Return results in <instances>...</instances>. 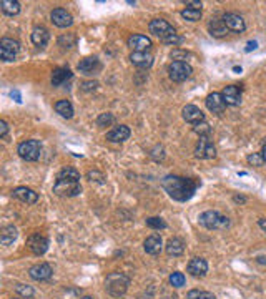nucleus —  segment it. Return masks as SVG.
Wrapping results in <instances>:
<instances>
[{"label":"nucleus","mask_w":266,"mask_h":299,"mask_svg":"<svg viewBox=\"0 0 266 299\" xmlns=\"http://www.w3.org/2000/svg\"><path fill=\"white\" fill-rule=\"evenodd\" d=\"M58 45L63 48H73L75 45H77V37L73 35V33H67V35H62L60 39H58Z\"/></svg>","instance_id":"473e14b6"},{"label":"nucleus","mask_w":266,"mask_h":299,"mask_svg":"<svg viewBox=\"0 0 266 299\" xmlns=\"http://www.w3.org/2000/svg\"><path fill=\"white\" fill-rule=\"evenodd\" d=\"M87 178L92 181V183H98V184H103L105 183V176H103V173H100V171H97V170H94V171H88L87 173Z\"/></svg>","instance_id":"58836bf2"},{"label":"nucleus","mask_w":266,"mask_h":299,"mask_svg":"<svg viewBox=\"0 0 266 299\" xmlns=\"http://www.w3.org/2000/svg\"><path fill=\"white\" fill-rule=\"evenodd\" d=\"M100 69H102V63L97 57H85L78 63V71L83 75H95Z\"/></svg>","instance_id":"aec40b11"},{"label":"nucleus","mask_w":266,"mask_h":299,"mask_svg":"<svg viewBox=\"0 0 266 299\" xmlns=\"http://www.w3.org/2000/svg\"><path fill=\"white\" fill-rule=\"evenodd\" d=\"M97 87H98V83H97V82H83L82 83V90H85V92L95 90Z\"/></svg>","instance_id":"79ce46f5"},{"label":"nucleus","mask_w":266,"mask_h":299,"mask_svg":"<svg viewBox=\"0 0 266 299\" xmlns=\"http://www.w3.org/2000/svg\"><path fill=\"white\" fill-rule=\"evenodd\" d=\"M258 226L266 233V218H260V220H258Z\"/></svg>","instance_id":"c03bdc74"},{"label":"nucleus","mask_w":266,"mask_h":299,"mask_svg":"<svg viewBox=\"0 0 266 299\" xmlns=\"http://www.w3.org/2000/svg\"><path fill=\"white\" fill-rule=\"evenodd\" d=\"M10 95H12V96H15V102H17V103H20V102H22V100H20V95H19V92H17V90H15V92H12Z\"/></svg>","instance_id":"de8ad7c7"},{"label":"nucleus","mask_w":266,"mask_h":299,"mask_svg":"<svg viewBox=\"0 0 266 299\" xmlns=\"http://www.w3.org/2000/svg\"><path fill=\"white\" fill-rule=\"evenodd\" d=\"M80 299H94L92 296H83V298H80Z\"/></svg>","instance_id":"8fccbe9b"},{"label":"nucleus","mask_w":266,"mask_h":299,"mask_svg":"<svg viewBox=\"0 0 266 299\" xmlns=\"http://www.w3.org/2000/svg\"><path fill=\"white\" fill-rule=\"evenodd\" d=\"M130 128L126 125H118L115 128H112L110 132L107 133V140L112 141V143H123L130 138Z\"/></svg>","instance_id":"4be33fe9"},{"label":"nucleus","mask_w":266,"mask_h":299,"mask_svg":"<svg viewBox=\"0 0 266 299\" xmlns=\"http://www.w3.org/2000/svg\"><path fill=\"white\" fill-rule=\"evenodd\" d=\"M17 238H19V231H17L14 225L3 226L2 231H0V243H2V246H10V244H14Z\"/></svg>","instance_id":"bb28decb"},{"label":"nucleus","mask_w":266,"mask_h":299,"mask_svg":"<svg viewBox=\"0 0 266 299\" xmlns=\"http://www.w3.org/2000/svg\"><path fill=\"white\" fill-rule=\"evenodd\" d=\"M126 45H128L133 52H148L153 44H151V40L146 35H142V33H133V35L128 37Z\"/></svg>","instance_id":"4468645a"},{"label":"nucleus","mask_w":266,"mask_h":299,"mask_svg":"<svg viewBox=\"0 0 266 299\" xmlns=\"http://www.w3.org/2000/svg\"><path fill=\"white\" fill-rule=\"evenodd\" d=\"M28 276H30L33 281H48L50 277L53 276V269L48 263L33 264V266L28 269Z\"/></svg>","instance_id":"2eb2a0df"},{"label":"nucleus","mask_w":266,"mask_h":299,"mask_svg":"<svg viewBox=\"0 0 266 299\" xmlns=\"http://www.w3.org/2000/svg\"><path fill=\"white\" fill-rule=\"evenodd\" d=\"M145 223H146V226L151 228V230H165V228H167V223H165L163 218H160V216L146 218Z\"/></svg>","instance_id":"f704fd0d"},{"label":"nucleus","mask_w":266,"mask_h":299,"mask_svg":"<svg viewBox=\"0 0 266 299\" xmlns=\"http://www.w3.org/2000/svg\"><path fill=\"white\" fill-rule=\"evenodd\" d=\"M233 201H235V203H246V198L236 195V196H233Z\"/></svg>","instance_id":"a18cd8bd"},{"label":"nucleus","mask_w":266,"mask_h":299,"mask_svg":"<svg viewBox=\"0 0 266 299\" xmlns=\"http://www.w3.org/2000/svg\"><path fill=\"white\" fill-rule=\"evenodd\" d=\"M170 284L173 286V288H183V286L187 284V277H185L183 273L175 271L170 275Z\"/></svg>","instance_id":"72a5a7b5"},{"label":"nucleus","mask_w":266,"mask_h":299,"mask_svg":"<svg viewBox=\"0 0 266 299\" xmlns=\"http://www.w3.org/2000/svg\"><path fill=\"white\" fill-rule=\"evenodd\" d=\"M198 223L206 230H226L230 226V220L223 216L219 211H215V209H208V211L201 213L200 218H198Z\"/></svg>","instance_id":"20e7f679"},{"label":"nucleus","mask_w":266,"mask_h":299,"mask_svg":"<svg viewBox=\"0 0 266 299\" xmlns=\"http://www.w3.org/2000/svg\"><path fill=\"white\" fill-rule=\"evenodd\" d=\"M50 19H52V23L58 28H67L73 25V17H72L70 12H67L62 7L53 8L52 14H50Z\"/></svg>","instance_id":"ddd939ff"},{"label":"nucleus","mask_w":266,"mask_h":299,"mask_svg":"<svg viewBox=\"0 0 266 299\" xmlns=\"http://www.w3.org/2000/svg\"><path fill=\"white\" fill-rule=\"evenodd\" d=\"M221 96L225 100L226 107H238L242 103V88L236 85H228L223 88Z\"/></svg>","instance_id":"dca6fc26"},{"label":"nucleus","mask_w":266,"mask_h":299,"mask_svg":"<svg viewBox=\"0 0 266 299\" xmlns=\"http://www.w3.org/2000/svg\"><path fill=\"white\" fill-rule=\"evenodd\" d=\"M0 8L8 17H14L20 14V2L19 0H2L0 2Z\"/></svg>","instance_id":"c85d7f7f"},{"label":"nucleus","mask_w":266,"mask_h":299,"mask_svg":"<svg viewBox=\"0 0 266 299\" xmlns=\"http://www.w3.org/2000/svg\"><path fill=\"white\" fill-rule=\"evenodd\" d=\"M261 158H263V161L266 163V145L261 148Z\"/></svg>","instance_id":"09e8293b"},{"label":"nucleus","mask_w":266,"mask_h":299,"mask_svg":"<svg viewBox=\"0 0 266 299\" xmlns=\"http://www.w3.org/2000/svg\"><path fill=\"white\" fill-rule=\"evenodd\" d=\"M148 28H150V33H153L155 37H158L160 42H165L167 39H170V37L176 35L175 28H173L171 25L163 19H153L148 23Z\"/></svg>","instance_id":"0eeeda50"},{"label":"nucleus","mask_w":266,"mask_h":299,"mask_svg":"<svg viewBox=\"0 0 266 299\" xmlns=\"http://www.w3.org/2000/svg\"><path fill=\"white\" fill-rule=\"evenodd\" d=\"M162 188L168 193V196L175 201L185 203L195 196L196 189L201 186V181L196 178H183L176 175H167L160 181Z\"/></svg>","instance_id":"f257e3e1"},{"label":"nucleus","mask_w":266,"mask_h":299,"mask_svg":"<svg viewBox=\"0 0 266 299\" xmlns=\"http://www.w3.org/2000/svg\"><path fill=\"white\" fill-rule=\"evenodd\" d=\"M72 77H73V73L70 71V69H67V67H58V69H55L52 71V85L60 87L65 82H69Z\"/></svg>","instance_id":"a878e982"},{"label":"nucleus","mask_w":266,"mask_h":299,"mask_svg":"<svg viewBox=\"0 0 266 299\" xmlns=\"http://www.w3.org/2000/svg\"><path fill=\"white\" fill-rule=\"evenodd\" d=\"M130 288V277L125 273H110L105 277V291L112 298L125 296Z\"/></svg>","instance_id":"7ed1b4c3"},{"label":"nucleus","mask_w":266,"mask_h":299,"mask_svg":"<svg viewBox=\"0 0 266 299\" xmlns=\"http://www.w3.org/2000/svg\"><path fill=\"white\" fill-rule=\"evenodd\" d=\"M208 30L213 37H223V35H226V33L230 32L226 28V25L223 23L221 19H213L212 22L208 23Z\"/></svg>","instance_id":"c756f323"},{"label":"nucleus","mask_w":266,"mask_h":299,"mask_svg":"<svg viewBox=\"0 0 266 299\" xmlns=\"http://www.w3.org/2000/svg\"><path fill=\"white\" fill-rule=\"evenodd\" d=\"M30 39H32V44L35 45V47L45 48L48 44V40H50V32L44 27V25H37V27H33Z\"/></svg>","instance_id":"6ab92c4d"},{"label":"nucleus","mask_w":266,"mask_h":299,"mask_svg":"<svg viewBox=\"0 0 266 299\" xmlns=\"http://www.w3.org/2000/svg\"><path fill=\"white\" fill-rule=\"evenodd\" d=\"M17 153L25 161H37L42 155V143L39 140H25L17 146Z\"/></svg>","instance_id":"39448f33"},{"label":"nucleus","mask_w":266,"mask_h":299,"mask_svg":"<svg viewBox=\"0 0 266 299\" xmlns=\"http://www.w3.org/2000/svg\"><path fill=\"white\" fill-rule=\"evenodd\" d=\"M143 250H145L146 254H150V256H158L163 250L162 238H160L158 234H151V236L146 238L145 243H143Z\"/></svg>","instance_id":"b1692460"},{"label":"nucleus","mask_w":266,"mask_h":299,"mask_svg":"<svg viewBox=\"0 0 266 299\" xmlns=\"http://www.w3.org/2000/svg\"><path fill=\"white\" fill-rule=\"evenodd\" d=\"M55 112L62 116V118H67L70 120L73 116V105H72L69 100H60V102L55 103Z\"/></svg>","instance_id":"cd10ccee"},{"label":"nucleus","mask_w":266,"mask_h":299,"mask_svg":"<svg viewBox=\"0 0 266 299\" xmlns=\"http://www.w3.org/2000/svg\"><path fill=\"white\" fill-rule=\"evenodd\" d=\"M53 193L62 198H73L82 193L80 173L77 168L65 166L58 171L57 178H55V183H53Z\"/></svg>","instance_id":"f03ea898"},{"label":"nucleus","mask_w":266,"mask_h":299,"mask_svg":"<svg viewBox=\"0 0 266 299\" xmlns=\"http://www.w3.org/2000/svg\"><path fill=\"white\" fill-rule=\"evenodd\" d=\"M12 196L20 200L22 203H27V205H35L39 201V193H35L33 189L27 188V186H19L12 191Z\"/></svg>","instance_id":"a211bd4d"},{"label":"nucleus","mask_w":266,"mask_h":299,"mask_svg":"<svg viewBox=\"0 0 266 299\" xmlns=\"http://www.w3.org/2000/svg\"><path fill=\"white\" fill-rule=\"evenodd\" d=\"M8 133V125L5 120H0V138H5Z\"/></svg>","instance_id":"37998d69"},{"label":"nucleus","mask_w":266,"mask_h":299,"mask_svg":"<svg viewBox=\"0 0 266 299\" xmlns=\"http://www.w3.org/2000/svg\"><path fill=\"white\" fill-rule=\"evenodd\" d=\"M246 161L250 163V165L253 166H263V158H261V153H251V155H248V158H246Z\"/></svg>","instance_id":"ea45409f"},{"label":"nucleus","mask_w":266,"mask_h":299,"mask_svg":"<svg viewBox=\"0 0 266 299\" xmlns=\"http://www.w3.org/2000/svg\"><path fill=\"white\" fill-rule=\"evenodd\" d=\"M113 121H115V116H113L112 113H100L98 118H97V125L103 128V126L113 125Z\"/></svg>","instance_id":"4c0bfd02"},{"label":"nucleus","mask_w":266,"mask_h":299,"mask_svg":"<svg viewBox=\"0 0 266 299\" xmlns=\"http://www.w3.org/2000/svg\"><path fill=\"white\" fill-rule=\"evenodd\" d=\"M181 17H183L185 20H188V22H198V20L201 19V10H193V8H185V10H181Z\"/></svg>","instance_id":"c9c22d12"},{"label":"nucleus","mask_w":266,"mask_h":299,"mask_svg":"<svg viewBox=\"0 0 266 299\" xmlns=\"http://www.w3.org/2000/svg\"><path fill=\"white\" fill-rule=\"evenodd\" d=\"M20 52V44L14 39H7L3 37L0 40V57H2L3 62H14L17 55Z\"/></svg>","instance_id":"6e6552de"},{"label":"nucleus","mask_w":266,"mask_h":299,"mask_svg":"<svg viewBox=\"0 0 266 299\" xmlns=\"http://www.w3.org/2000/svg\"><path fill=\"white\" fill-rule=\"evenodd\" d=\"M223 23L226 25V28L230 32H235V33H243L246 30V23H244V19L242 15L238 14H233V12H228L221 17Z\"/></svg>","instance_id":"9b49d317"},{"label":"nucleus","mask_w":266,"mask_h":299,"mask_svg":"<svg viewBox=\"0 0 266 299\" xmlns=\"http://www.w3.org/2000/svg\"><path fill=\"white\" fill-rule=\"evenodd\" d=\"M195 157L200 160H210L217 157V148H215L213 141L210 140V137L200 138L196 148H195Z\"/></svg>","instance_id":"9d476101"},{"label":"nucleus","mask_w":266,"mask_h":299,"mask_svg":"<svg viewBox=\"0 0 266 299\" xmlns=\"http://www.w3.org/2000/svg\"><path fill=\"white\" fill-rule=\"evenodd\" d=\"M15 293L19 294L20 298H24V299H30L33 294H35V291H33V288L32 286H27V284H15Z\"/></svg>","instance_id":"2f4dec72"},{"label":"nucleus","mask_w":266,"mask_h":299,"mask_svg":"<svg viewBox=\"0 0 266 299\" xmlns=\"http://www.w3.org/2000/svg\"><path fill=\"white\" fill-rule=\"evenodd\" d=\"M193 132H195L196 135H200V138L210 137V133H212V126L206 123V121H203V123H198V125L193 126Z\"/></svg>","instance_id":"e433bc0d"},{"label":"nucleus","mask_w":266,"mask_h":299,"mask_svg":"<svg viewBox=\"0 0 266 299\" xmlns=\"http://www.w3.org/2000/svg\"><path fill=\"white\" fill-rule=\"evenodd\" d=\"M187 271L193 277H205L206 273H208V263L203 258H192L188 261Z\"/></svg>","instance_id":"f3484780"},{"label":"nucleus","mask_w":266,"mask_h":299,"mask_svg":"<svg viewBox=\"0 0 266 299\" xmlns=\"http://www.w3.org/2000/svg\"><path fill=\"white\" fill-rule=\"evenodd\" d=\"M205 103H206V108H208L210 112L217 113V115L223 113L226 108V103H225V100H223L221 93H217V92H213V93H210L206 96Z\"/></svg>","instance_id":"412c9836"},{"label":"nucleus","mask_w":266,"mask_h":299,"mask_svg":"<svg viewBox=\"0 0 266 299\" xmlns=\"http://www.w3.org/2000/svg\"><path fill=\"white\" fill-rule=\"evenodd\" d=\"M187 299H217V296L210 291H203V289H192V291H188Z\"/></svg>","instance_id":"7c9ffc66"},{"label":"nucleus","mask_w":266,"mask_h":299,"mask_svg":"<svg viewBox=\"0 0 266 299\" xmlns=\"http://www.w3.org/2000/svg\"><path fill=\"white\" fill-rule=\"evenodd\" d=\"M185 5H187L188 8H193V10H201L203 3H201V2H195V0H188V2H185Z\"/></svg>","instance_id":"a19ab883"},{"label":"nucleus","mask_w":266,"mask_h":299,"mask_svg":"<svg viewBox=\"0 0 266 299\" xmlns=\"http://www.w3.org/2000/svg\"><path fill=\"white\" fill-rule=\"evenodd\" d=\"M130 62H132L135 67H138V69L146 70L153 65V55H151L150 52H132Z\"/></svg>","instance_id":"5701e85b"},{"label":"nucleus","mask_w":266,"mask_h":299,"mask_svg":"<svg viewBox=\"0 0 266 299\" xmlns=\"http://www.w3.org/2000/svg\"><path fill=\"white\" fill-rule=\"evenodd\" d=\"M15 299H24V298H15Z\"/></svg>","instance_id":"3c124183"},{"label":"nucleus","mask_w":266,"mask_h":299,"mask_svg":"<svg viewBox=\"0 0 266 299\" xmlns=\"http://www.w3.org/2000/svg\"><path fill=\"white\" fill-rule=\"evenodd\" d=\"M165 251H167L168 256H173V258H178L185 253V243L181 238H171L168 239L167 246H165Z\"/></svg>","instance_id":"393cba45"},{"label":"nucleus","mask_w":266,"mask_h":299,"mask_svg":"<svg viewBox=\"0 0 266 299\" xmlns=\"http://www.w3.org/2000/svg\"><path fill=\"white\" fill-rule=\"evenodd\" d=\"M27 246L35 256H42L48 250V239L40 233H33L27 239Z\"/></svg>","instance_id":"1a4fd4ad"},{"label":"nucleus","mask_w":266,"mask_h":299,"mask_svg":"<svg viewBox=\"0 0 266 299\" xmlns=\"http://www.w3.org/2000/svg\"><path fill=\"white\" fill-rule=\"evenodd\" d=\"M256 42H250V44H248V47H246V52H251V50H255L256 48Z\"/></svg>","instance_id":"49530a36"},{"label":"nucleus","mask_w":266,"mask_h":299,"mask_svg":"<svg viewBox=\"0 0 266 299\" xmlns=\"http://www.w3.org/2000/svg\"><path fill=\"white\" fill-rule=\"evenodd\" d=\"M192 73H193V69L187 62H171L170 65H168V77L176 83H181V82H185V80H188L192 77Z\"/></svg>","instance_id":"423d86ee"},{"label":"nucleus","mask_w":266,"mask_h":299,"mask_svg":"<svg viewBox=\"0 0 266 299\" xmlns=\"http://www.w3.org/2000/svg\"><path fill=\"white\" fill-rule=\"evenodd\" d=\"M181 116H183V120L187 121V123L193 125V126L206 121L205 113L201 112L196 105H185L183 110H181Z\"/></svg>","instance_id":"f8f14e48"}]
</instances>
